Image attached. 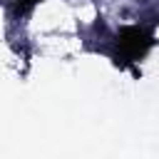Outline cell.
Segmentation results:
<instances>
[{"instance_id": "1", "label": "cell", "mask_w": 159, "mask_h": 159, "mask_svg": "<svg viewBox=\"0 0 159 159\" xmlns=\"http://www.w3.org/2000/svg\"><path fill=\"white\" fill-rule=\"evenodd\" d=\"M149 45H152V37H149L142 27H127V30H122V35H119V47L127 50L124 60H134V57L144 55V50H147Z\"/></svg>"}]
</instances>
